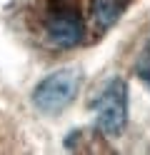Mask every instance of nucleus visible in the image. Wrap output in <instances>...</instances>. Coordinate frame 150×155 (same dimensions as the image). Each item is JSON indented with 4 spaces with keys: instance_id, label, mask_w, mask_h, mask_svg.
Here are the masks:
<instances>
[{
    "instance_id": "7ed1b4c3",
    "label": "nucleus",
    "mask_w": 150,
    "mask_h": 155,
    "mask_svg": "<svg viewBox=\"0 0 150 155\" xmlns=\"http://www.w3.org/2000/svg\"><path fill=\"white\" fill-rule=\"evenodd\" d=\"M45 35L53 48L68 50V48H75L83 40L85 23L80 18V13L73 10V8H55L45 20Z\"/></svg>"
},
{
    "instance_id": "f257e3e1",
    "label": "nucleus",
    "mask_w": 150,
    "mask_h": 155,
    "mask_svg": "<svg viewBox=\"0 0 150 155\" xmlns=\"http://www.w3.org/2000/svg\"><path fill=\"white\" fill-rule=\"evenodd\" d=\"M83 75L78 68H60L43 78L33 90V105L43 115H58L75 100Z\"/></svg>"
},
{
    "instance_id": "f03ea898",
    "label": "nucleus",
    "mask_w": 150,
    "mask_h": 155,
    "mask_svg": "<svg viewBox=\"0 0 150 155\" xmlns=\"http://www.w3.org/2000/svg\"><path fill=\"white\" fill-rule=\"evenodd\" d=\"M98 130L108 138H118L128 125V83L123 78L110 80L93 103Z\"/></svg>"
},
{
    "instance_id": "20e7f679",
    "label": "nucleus",
    "mask_w": 150,
    "mask_h": 155,
    "mask_svg": "<svg viewBox=\"0 0 150 155\" xmlns=\"http://www.w3.org/2000/svg\"><path fill=\"white\" fill-rule=\"evenodd\" d=\"M130 0H90V20L98 30L113 28L123 18Z\"/></svg>"
},
{
    "instance_id": "39448f33",
    "label": "nucleus",
    "mask_w": 150,
    "mask_h": 155,
    "mask_svg": "<svg viewBox=\"0 0 150 155\" xmlns=\"http://www.w3.org/2000/svg\"><path fill=\"white\" fill-rule=\"evenodd\" d=\"M135 73H138L140 80L145 83V88H150V43L143 48V53H140V58H138Z\"/></svg>"
}]
</instances>
